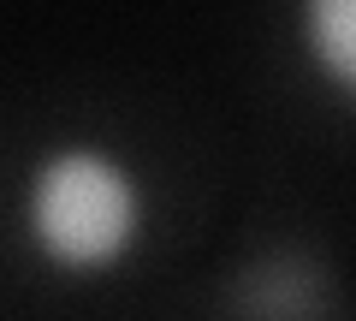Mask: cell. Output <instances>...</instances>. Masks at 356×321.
<instances>
[{
  "label": "cell",
  "mask_w": 356,
  "mask_h": 321,
  "mask_svg": "<svg viewBox=\"0 0 356 321\" xmlns=\"http://www.w3.org/2000/svg\"><path fill=\"white\" fill-rule=\"evenodd\" d=\"M18 232L54 280H107L149 232L143 173L95 137L48 143L18 191Z\"/></svg>",
  "instance_id": "cell-1"
},
{
  "label": "cell",
  "mask_w": 356,
  "mask_h": 321,
  "mask_svg": "<svg viewBox=\"0 0 356 321\" xmlns=\"http://www.w3.org/2000/svg\"><path fill=\"white\" fill-rule=\"evenodd\" d=\"M297 48L321 90L356 113V0H297Z\"/></svg>",
  "instance_id": "cell-2"
},
{
  "label": "cell",
  "mask_w": 356,
  "mask_h": 321,
  "mask_svg": "<svg viewBox=\"0 0 356 321\" xmlns=\"http://www.w3.org/2000/svg\"><path fill=\"white\" fill-rule=\"evenodd\" d=\"M238 315L243 321H321L327 315V285L309 262H255L238 285Z\"/></svg>",
  "instance_id": "cell-3"
}]
</instances>
